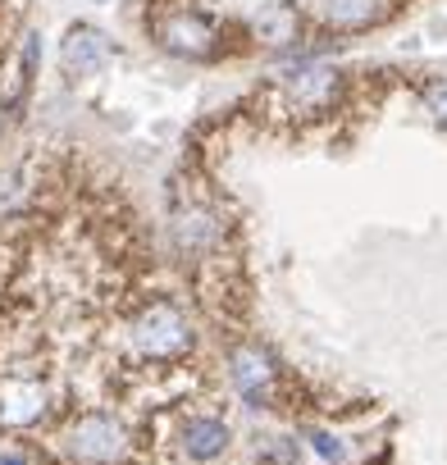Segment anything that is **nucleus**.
I'll list each match as a JSON object with an SVG mask.
<instances>
[{"mask_svg":"<svg viewBox=\"0 0 447 465\" xmlns=\"http://www.w3.org/2000/svg\"><path fill=\"white\" fill-rule=\"evenodd\" d=\"M110 55H114V51H110V42H105L96 28H74V33L65 37V69H69V74H96Z\"/></svg>","mask_w":447,"mask_h":465,"instance_id":"7ed1b4c3","label":"nucleus"},{"mask_svg":"<svg viewBox=\"0 0 447 465\" xmlns=\"http://www.w3.org/2000/svg\"><path fill=\"white\" fill-rule=\"evenodd\" d=\"M261 28L274 33L270 42H288V37H293V15H288V10H265V15H261Z\"/></svg>","mask_w":447,"mask_h":465,"instance_id":"9d476101","label":"nucleus"},{"mask_svg":"<svg viewBox=\"0 0 447 465\" xmlns=\"http://www.w3.org/2000/svg\"><path fill=\"white\" fill-rule=\"evenodd\" d=\"M329 19L333 24H347V28L370 24L374 19V0H329Z\"/></svg>","mask_w":447,"mask_h":465,"instance_id":"1a4fd4ad","label":"nucleus"},{"mask_svg":"<svg viewBox=\"0 0 447 465\" xmlns=\"http://www.w3.org/2000/svg\"><path fill=\"white\" fill-rule=\"evenodd\" d=\"M164 46L169 51H178V55H192V60H201V55H210L214 51V28L205 24V19H174V24H164Z\"/></svg>","mask_w":447,"mask_h":465,"instance_id":"423d86ee","label":"nucleus"},{"mask_svg":"<svg viewBox=\"0 0 447 465\" xmlns=\"http://www.w3.org/2000/svg\"><path fill=\"white\" fill-rule=\"evenodd\" d=\"M224 447H229V429H224L219 420H192L183 429V451L192 460H214Z\"/></svg>","mask_w":447,"mask_h":465,"instance_id":"0eeeda50","label":"nucleus"},{"mask_svg":"<svg viewBox=\"0 0 447 465\" xmlns=\"http://www.w3.org/2000/svg\"><path fill=\"white\" fill-rule=\"evenodd\" d=\"M233 379H238V388L247 392V401H265L270 397V388H274V365L256 351V347H243V351H233Z\"/></svg>","mask_w":447,"mask_h":465,"instance_id":"39448f33","label":"nucleus"},{"mask_svg":"<svg viewBox=\"0 0 447 465\" xmlns=\"http://www.w3.org/2000/svg\"><path fill=\"white\" fill-rule=\"evenodd\" d=\"M424 105L447 124V83H429V87H424Z\"/></svg>","mask_w":447,"mask_h":465,"instance_id":"9b49d317","label":"nucleus"},{"mask_svg":"<svg viewBox=\"0 0 447 465\" xmlns=\"http://www.w3.org/2000/svg\"><path fill=\"white\" fill-rule=\"evenodd\" d=\"M315 451H320L324 460H343V442H333L329 433H315Z\"/></svg>","mask_w":447,"mask_h":465,"instance_id":"f8f14e48","label":"nucleus"},{"mask_svg":"<svg viewBox=\"0 0 447 465\" xmlns=\"http://www.w3.org/2000/svg\"><path fill=\"white\" fill-rule=\"evenodd\" d=\"M128 338H133V347H137L146 361H169V356H183V351L192 347V329H187L183 311L169 306V302L146 306V311L133 320Z\"/></svg>","mask_w":447,"mask_h":465,"instance_id":"f257e3e1","label":"nucleus"},{"mask_svg":"<svg viewBox=\"0 0 447 465\" xmlns=\"http://www.w3.org/2000/svg\"><path fill=\"white\" fill-rule=\"evenodd\" d=\"M42 411H46L42 383H5V392H0V420L15 424V429L42 420Z\"/></svg>","mask_w":447,"mask_h":465,"instance_id":"20e7f679","label":"nucleus"},{"mask_svg":"<svg viewBox=\"0 0 447 465\" xmlns=\"http://www.w3.org/2000/svg\"><path fill=\"white\" fill-rule=\"evenodd\" d=\"M65 442L87 465H114L128 451V438H124L119 420H110V415H83L78 424H69Z\"/></svg>","mask_w":447,"mask_h":465,"instance_id":"f03ea898","label":"nucleus"},{"mask_svg":"<svg viewBox=\"0 0 447 465\" xmlns=\"http://www.w3.org/2000/svg\"><path fill=\"white\" fill-rule=\"evenodd\" d=\"M0 465H19V460H0Z\"/></svg>","mask_w":447,"mask_h":465,"instance_id":"ddd939ff","label":"nucleus"},{"mask_svg":"<svg viewBox=\"0 0 447 465\" xmlns=\"http://www.w3.org/2000/svg\"><path fill=\"white\" fill-rule=\"evenodd\" d=\"M174 238H178L183 252H205L219 238V219L210 210H187V214L174 219Z\"/></svg>","mask_w":447,"mask_h":465,"instance_id":"6e6552de","label":"nucleus"}]
</instances>
